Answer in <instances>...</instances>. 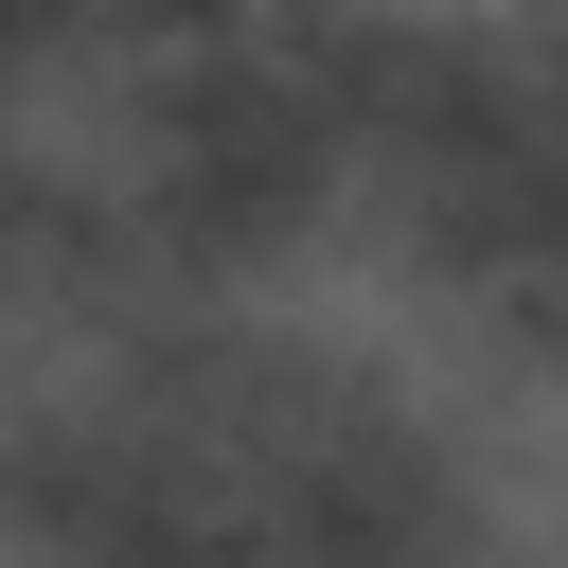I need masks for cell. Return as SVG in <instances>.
Wrapping results in <instances>:
<instances>
[{
  "label": "cell",
  "instance_id": "cell-1",
  "mask_svg": "<svg viewBox=\"0 0 568 568\" xmlns=\"http://www.w3.org/2000/svg\"><path fill=\"white\" fill-rule=\"evenodd\" d=\"M106 266L160 302H248L266 266H302L355 213V106H337V0L213 36V53H142L124 89V160H106Z\"/></svg>",
  "mask_w": 568,
  "mask_h": 568
}]
</instances>
